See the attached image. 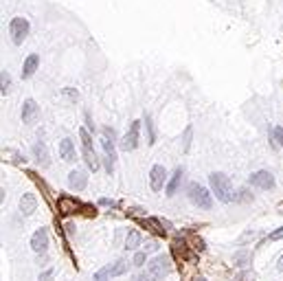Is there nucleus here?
Listing matches in <instances>:
<instances>
[{"label": "nucleus", "mask_w": 283, "mask_h": 281, "mask_svg": "<svg viewBox=\"0 0 283 281\" xmlns=\"http://www.w3.org/2000/svg\"><path fill=\"white\" fill-rule=\"evenodd\" d=\"M169 270H171V262L167 255H156L145 266V270L136 275V281H160L165 275H169Z\"/></svg>", "instance_id": "obj_1"}, {"label": "nucleus", "mask_w": 283, "mask_h": 281, "mask_svg": "<svg viewBox=\"0 0 283 281\" xmlns=\"http://www.w3.org/2000/svg\"><path fill=\"white\" fill-rule=\"evenodd\" d=\"M209 182H211V191L215 194V198H217L219 202L229 204L231 200H235L233 182H231V178L226 174H222V171H213V174H209Z\"/></svg>", "instance_id": "obj_2"}, {"label": "nucleus", "mask_w": 283, "mask_h": 281, "mask_svg": "<svg viewBox=\"0 0 283 281\" xmlns=\"http://www.w3.org/2000/svg\"><path fill=\"white\" fill-rule=\"evenodd\" d=\"M79 138H82V152H83V163L88 165V169H92V171H97L99 169V156H97V152H95V145H92V136H90V132H88L86 128H82L79 130Z\"/></svg>", "instance_id": "obj_3"}, {"label": "nucleus", "mask_w": 283, "mask_h": 281, "mask_svg": "<svg viewBox=\"0 0 283 281\" xmlns=\"http://www.w3.org/2000/svg\"><path fill=\"white\" fill-rule=\"evenodd\" d=\"M189 200H191L198 209L209 211V209L213 207V191H209L206 187H202V184H198V182H191L189 184Z\"/></svg>", "instance_id": "obj_4"}, {"label": "nucleus", "mask_w": 283, "mask_h": 281, "mask_svg": "<svg viewBox=\"0 0 283 281\" xmlns=\"http://www.w3.org/2000/svg\"><path fill=\"white\" fill-rule=\"evenodd\" d=\"M29 20L22 18V16H18V18H11L9 22V35H11V42H14L16 46H20L24 40H27L29 35Z\"/></svg>", "instance_id": "obj_5"}, {"label": "nucleus", "mask_w": 283, "mask_h": 281, "mask_svg": "<svg viewBox=\"0 0 283 281\" xmlns=\"http://www.w3.org/2000/svg\"><path fill=\"white\" fill-rule=\"evenodd\" d=\"M248 184H250V187H257V189H261V191L274 189V176H272V171H268V169H259V171L248 176Z\"/></svg>", "instance_id": "obj_6"}, {"label": "nucleus", "mask_w": 283, "mask_h": 281, "mask_svg": "<svg viewBox=\"0 0 283 281\" xmlns=\"http://www.w3.org/2000/svg\"><path fill=\"white\" fill-rule=\"evenodd\" d=\"M138 136H141V121H132L125 136L121 138V149L123 152H134L138 148Z\"/></svg>", "instance_id": "obj_7"}, {"label": "nucleus", "mask_w": 283, "mask_h": 281, "mask_svg": "<svg viewBox=\"0 0 283 281\" xmlns=\"http://www.w3.org/2000/svg\"><path fill=\"white\" fill-rule=\"evenodd\" d=\"M125 272H128V264H125L123 259H119V262L108 264V266H103L101 270H97L92 279L95 281H105V279H110V277H121V275H125Z\"/></svg>", "instance_id": "obj_8"}, {"label": "nucleus", "mask_w": 283, "mask_h": 281, "mask_svg": "<svg viewBox=\"0 0 283 281\" xmlns=\"http://www.w3.org/2000/svg\"><path fill=\"white\" fill-rule=\"evenodd\" d=\"M101 148H103V163H105V171L108 176L115 174V163H117V149H115V141L108 136L101 138Z\"/></svg>", "instance_id": "obj_9"}, {"label": "nucleus", "mask_w": 283, "mask_h": 281, "mask_svg": "<svg viewBox=\"0 0 283 281\" xmlns=\"http://www.w3.org/2000/svg\"><path fill=\"white\" fill-rule=\"evenodd\" d=\"M167 184V169H165L163 165H154L150 171V187L151 191H163V187Z\"/></svg>", "instance_id": "obj_10"}, {"label": "nucleus", "mask_w": 283, "mask_h": 281, "mask_svg": "<svg viewBox=\"0 0 283 281\" xmlns=\"http://www.w3.org/2000/svg\"><path fill=\"white\" fill-rule=\"evenodd\" d=\"M31 248L33 253L44 255L46 248H49V231L46 229H37L35 233L31 235Z\"/></svg>", "instance_id": "obj_11"}, {"label": "nucleus", "mask_w": 283, "mask_h": 281, "mask_svg": "<svg viewBox=\"0 0 283 281\" xmlns=\"http://www.w3.org/2000/svg\"><path fill=\"white\" fill-rule=\"evenodd\" d=\"M37 119H40V106L35 103V99H27L22 103V123L33 125Z\"/></svg>", "instance_id": "obj_12"}, {"label": "nucleus", "mask_w": 283, "mask_h": 281, "mask_svg": "<svg viewBox=\"0 0 283 281\" xmlns=\"http://www.w3.org/2000/svg\"><path fill=\"white\" fill-rule=\"evenodd\" d=\"M68 187L73 191H83L88 187V174L83 169H73L68 174Z\"/></svg>", "instance_id": "obj_13"}, {"label": "nucleus", "mask_w": 283, "mask_h": 281, "mask_svg": "<svg viewBox=\"0 0 283 281\" xmlns=\"http://www.w3.org/2000/svg\"><path fill=\"white\" fill-rule=\"evenodd\" d=\"M35 211H37L35 194H22V198H20V213H22L24 217H29V215H33Z\"/></svg>", "instance_id": "obj_14"}, {"label": "nucleus", "mask_w": 283, "mask_h": 281, "mask_svg": "<svg viewBox=\"0 0 283 281\" xmlns=\"http://www.w3.org/2000/svg\"><path fill=\"white\" fill-rule=\"evenodd\" d=\"M37 66H40V55H37V53H31L22 64V79H31L33 75H35Z\"/></svg>", "instance_id": "obj_15"}, {"label": "nucleus", "mask_w": 283, "mask_h": 281, "mask_svg": "<svg viewBox=\"0 0 283 281\" xmlns=\"http://www.w3.org/2000/svg\"><path fill=\"white\" fill-rule=\"evenodd\" d=\"M60 156H62V161H66V163H73L75 158H77L75 143L70 141V138H62L60 141Z\"/></svg>", "instance_id": "obj_16"}, {"label": "nucleus", "mask_w": 283, "mask_h": 281, "mask_svg": "<svg viewBox=\"0 0 283 281\" xmlns=\"http://www.w3.org/2000/svg\"><path fill=\"white\" fill-rule=\"evenodd\" d=\"M33 156H35V161L40 163L42 167H49L50 165V161H49V149H46L44 141H35V143H33Z\"/></svg>", "instance_id": "obj_17"}, {"label": "nucleus", "mask_w": 283, "mask_h": 281, "mask_svg": "<svg viewBox=\"0 0 283 281\" xmlns=\"http://www.w3.org/2000/svg\"><path fill=\"white\" fill-rule=\"evenodd\" d=\"M183 174H184L183 167H176L174 176L169 178V182H167V196H169V198H171V196H176V191H178L180 182H183Z\"/></svg>", "instance_id": "obj_18"}, {"label": "nucleus", "mask_w": 283, "mask_h": 281, "mask_svg": "<svg viewBox=\"0 0 283 281\" xmlns=\"http://www.w3.org/2000/svg\"><path fill=\"white\" fill-rule=\"evenodd\" d=\"M79 207H82V204H79L75 198H66V196L60 198V213L62 215H70V213H75Z\"/></svg>", "instance_id": "obj_19"}, {"label": "nucleus", "mask_w": 283, "mask_h": 281, "mask_svg": "<svg viewBox=\"0 0 283 281\" xmlns=\"http://www.w3.org/2000/svg\"><path fill=\"white\" fill-rule=\"evenodd\" d=\"M141 242H143L141 233H138V231H130L128 240H125V250H136L138 246H141Z\"/></svg>", "instance_id": "obj_20"}, {"label": "nucleus", "mask_w": 283, "mask_h": 281, "mask_svg": "<svg viewBox=\"0 0 283 281\" xmlns=\"http://www.w3.org/2000/svg\"><path fill=\"white\" fill-rule=\"evenodd\" d=\"M145 128H147V143L154 145L156 143V130H154V123H151L150 115H145Z\"/></svg>", "instance_id": "obj_21"}, {"label": "nucleus", "mask_w": 283, "mask_h": 281, "mask_svg": "<svg viewBox=\"0 0 283 281\" xmlns=\"http://www.w3.org/2000/svg\"><path fill=\"white\" fill-rule=\"evenodd\" d=\"M11 88V75L7 73V70H2V75H0V92L2 95H7Z\"/></svg>", "instance_id": "obj_22"}, {"label": "nucleus", "mask_w": 283, "mask_h": 281, "mask_svg": "<svg viewBox=\"0 0 283 281\" xmlns=\"http://www.w3.org/2000/svg\"><path fill=\"white\" fill-rule=\"evenodd\" d=\"M132 264H134L136 268H143V266H145V264H147V253H145V250H138V253L134 255Z\"/></svg>", "instance_id": "obj_23"}, {"label": "nucleus", "mask_w": 283, "mask_h": 281, "mask_svg": "<svg viewBox=\"0 0 283 281\" xmlns=\"http://www.w3.org/2000/svg\"><path fill=\"white\" fill-rule=\"evenodd\" d=\"M272 134H274V141H277V143H279V148L283 149V128H281V125H277Z\"/></svg>", "instance_id": "obj_24"}, {"label": "nucleus", "mask_w": 283, "mask_h": 281, "mask_svg": "<svg viewBox=\"0 0 283 281\" xmlns=\"http://www.w3.org/2000/svg\"><path fill=\"white\" fill-rule=\"evenodd\" d=\"M235 200H237V202H248V200H252V196L248 194L246 189H242V191H237V196H235Z\"/></svg>", "instance_id": "obj_25"}, {"label": "nucleus", "mask_w": 283, "mask_h": 281, "mask_svg": "<svg viewBox=\"0 0 283 281\" xmlns=\"http://www.w3.org/2000/svg\"><path fill=\"white\" fill-rule=\"evenodd\" d=\"M268 240L270 242H277V240H283V226H279L277 231H272V233H270L268 235Z\"/></svg>", "instance_id": "obj_26"}, {"label": "nucleus", "mask_w": 283, "mask_h": 281, "mask_svg": "<svg viewBox=\"0 0 283 281\" xmlns=\"http://www.w3.org/2000/svg\"><path fill=\"white\" fill-rule=\"evenodd\" d=\"M53 275H55V270H53V268H49V270L42 272L40 279H37V281H53Z\"/></svg>", "instance_id": "obj_27"}, {"label": "nucleus", "mask_w": 283, "mask_h": 281, "mask_svg": "<svg viewBox=\"0 0 283 281\" xmlns=\"http://www.w3.org/2000/svg\"><path fill=\"white\" fill-rule=\"evenodd\" d=\"M64 95H66V97H70V99H73V101H77V99H79L77 90H70V88H64Z\"/></svg>", "instance_id": "obj_28"}, {"label": "nucleus", "mask_w": 283, "mask_h": 281, "mask_svg": "<svg viewBox=\"0 0 283 281\" xmlns=\"http://www.w3.org/2000/svg\"><path fill=\"white\" fill-rule=\"evenodd\" d=\"M189 143H191V128H187L184 132V149H189Z\"/></svg>", "instance_id": "obj_29"}, {"label": "nucleus", "mask_w": 283, "mask_h": 281, "mask_svg": "<svg viewBox=\"0 0 283 281\" xmlns=\"http://www.w3.org/2000/svg\"><path fill=\"white\" fill-rule=\"evenodd\" d=\"M99 204H101V207H117L115 200H108V198H101V200H99Z\"/></svg>", "instance_id": "obj_30"}, {"label": "nucleus", "mask_w": 283, "mask_h": 281, "mask_svg": "<svg viewBox=\"0 0 283 281\" xmlns=\"http://www.w3.org/2000/svg\"><path fill=\"white\" fill-rule=\"evenodd\" d=\"M156 248H158V244H156V242H147L143 250H145V253H151V250H156Z\"/></svg>", "instance_id": "obj_31"}, {"label": "nucleus", "mask_w": 283, "mask_h": 281, "mask_svg": "<svg viewBox=\"0 0 283 281\" xmlns=\"http://www.w3.org/2000/svg\"><path fill=\"white\" fill-rule=\"evenodd\" d=\"M103 134L108 138H115V130H112V128H103Z\"/></svg>", "instance_id": "obj_32"}, {"label": "nucleus", "mask_w": 283, "mask_h": 281, "mask_svg": "<svg viewBox=\"0 0 283 281\" xmlns=\"http://www.w3.org/2000/svg\"><path fill=\"white\" fill-rule=\"evenodd\" d=\"M277 268L283 272V255H281V257H279V264H277Z\"/></svg>", "instance_id": "obj_33"}, {"label": "nucleus", "mask_w": 283, "mask_h": 281, "mask_svg": "<svg viewBox=\"0 0 283 281\" xmlns=\"http://www.w3.org/2000/svg\"><path fill=\"white\" fill-rule=\"evenodd\" d=\"M196 281H206V279H204V277H196Z\"/></svg>", "instance_id": "obj_34"}]
</instances>
